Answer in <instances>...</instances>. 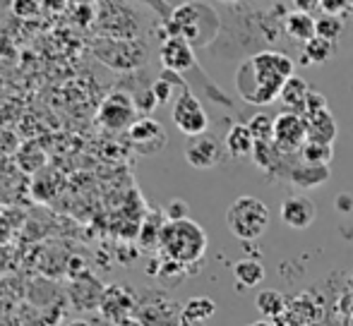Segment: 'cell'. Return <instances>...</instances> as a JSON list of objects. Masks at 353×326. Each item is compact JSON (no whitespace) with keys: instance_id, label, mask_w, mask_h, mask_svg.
<instances>
[{"instance_id":"6da1fadb","label":"cell","mask_w":353,"mask_h":326,"mask_svg":"<svg viewBox=\"0 0 353 326\" xmlns=\"http://www.w3.org/2000/svg\"><path fill=\"white\" fill-rule=\"evenodd\" d=\"M296 75V63L279 51H260L236 72V89L243 101L265 106L281 96V89Z\"/></svg>"},{"instance_id":"7a4b0ae2","label":"cell","mask_w":353,"mask_h":326,"mask_svg":"<svg viewBox=\"0 0 353 326\" xmlns=\"http://www.w3.org/2000/svg\"><path fill=\"white\" fill-rule=\"evenodd\" d=\"M166 39L181 36L195 46H207L219 32V17L210 5L202 3H183L168 12V19L163 24Z\"/></svg>"},{"instance_id":"3957f363","label":"cell","mask_w":353,"mask_h":326,"mask_svg":"<svg viewBox=\"0 0 353 326\" xmlns=\"http://www.w3.org/2000/svg\"><path fill=\"white\" fill-rule=\"evenodd\" d=\"M207 233L200 224H195L192 219L185 221H166L161 230V243H159V252L168 259H173L176 264L190 269L192 264L202 261L207 252Z\"/></svg>"},{"instance_id":"277c9868","label":"cell","mask_w":353,"mask_h":326,"mask_svg":"<svg viewBox=\"0 0 353 326\" xmlns=\"http://www.w3.org/2000/svg\"><path fill=\"white\" fill-rule=\"evenodd\" d=\"M226 226L231 230V235H236L243 243L260 240L265 235V230L270 228V209L257 197L243 195L228 206Z\"/></svg>"},{"instance_id":"5b68a950","label":"cell","mask_w":353,"mask_h":326,"mask_svg":"<svg viewBox=\"0 0 353 326\" xmlns=\"http://www.w3.org/2000/svg\"><path fill=\"white\" fill-rule=\"evenodd\" d=\"M94 56L111 70H135L147 61V48L137 39H99L94 43Z\"/></svg>"},{"instance_id":"8992f818","label":"cell","mask_w":353,"mask_h":326,"mask_svg":"<svg viewBox=\"0 0 353 326\" xmlns=\"http://www.w3.org/2000/svg\"><path fill=\"white\" fill-rule=\"evenodd\" d=\"M171 118L176 122V127L183 132L185 137H202L207 135V127H210V118L207 111L202 106V101L190 91V87L181 89L178 98L173 101L171 108Z\"/></svg>"},{"instance_id":"52a82bcc","label":"cell","mask_w":353,"mask_h":326,"mask_svg":"<svg viewBox=\"0 0 353 326\" xmlns=\"http://www.w3.org/2000/svg\"><path fill=\"white\" fill-rule=\"evenodd\" d=\"M97 120L101 127L111 132H123L130 130L137 120H140V111H137V103L130 94L125 91H111L101 101L97 113Z\"/></svg>"},{"instance_id":"ba28073f","label":"cell","mask_w":353,"mask_h":326,"mask_svg":"<svg viewBox=\"0 0 353 326\" xmlns=\"http://www.w3.org/2000/svg\"><path fill=\"white\" fill-rule=\"evenodd\" d=\"M307 142V122L293 111H283L274 118V144L283 154H296Z\"/></svg>"},{"instance_id":"9c48e42d","label":"cell","mask_w":353,"mask_h":326,"mask_svg":"<svg viewBox=\"0 0 353 326\" xmlns=\"http://www.w3.org/2000/svg\"><path fill=\"white\" fill-rule=\"evenodd\" d=\"M128 140H130V146L140 156H152V154H159V151L166 146L168 135L159 120H154V118H149V116H142L140 120L128 130Z\"/></svg>"},{"instance_id":"30bf717a","label":"cell","mask_w":353,"mask_h":326,"mask_svg":"<svg viewBox=\"0 0 353 326\" xmlns=\"http://www.w3.org/2000/svg\"><path fill=\"white\" fill-rule=\"evenodd\" d=\"M135 309H137V300L130 288H125L121 283L106 285V290L101 295V305H99V312L103 314V319H111L116 324L121 319L132 317Z\"/></svg>"},{"instance_id":"8fae6325","label":"cell","mask_w":353,"mask_h":326,"mask_svg":"<svg viewBox=\"0 0 353 326\" xmlns=\"http://www.w3.org/2000/svg\"><path fill=\"white\" fill-rule=\"evenodd\" d=\"M159 58H161V65L166 72H188L195 67L197 58H195V48L181 36H171V39H163L161 48H159Z\"/></svg>"},{"instance_id":"7c38bea8","label":"cell","mask_w":353,"mask_h":326,"mask_svg":"<svg viewBox=\"0 0 353 326\" xmlns=\"http://www.w3.org/2000/svg\"><path fill=\"white\" fill-rule=\"evenodd\" d=\"M135 317L142 326H171L176 319V305L166 295L152 293L147 298L137 300Z\"/></svg>"},{"instance_id":"4fadbf2b","label":"cell","mask_w":353,"mask_h":326,"mask_svg":"<svg viewBox=\"0 0 353 326\" xmlns=\"http://www.w3.org/2000/svg\"><path fill=\"white\" fill-rule=\"evenodd\" d=\"M281 221L293 230H305L315 224L317 219V206L310 197L305 195H291L281 202V209H279Z\"/></svg>"},{"instance_id":"5bb4252c","label":"cell","mask_w":353,"mask_h":326,"mask_svg":"<svg viewBox=\"0 0 353 326\" xmlns=\"http://www.w3.org/2000/svg\"><path fill=\"white\" fill-rule=\"evenodd\" d=\"M221 156H223V146L210 135L192 137L185 144V161L192 168H197V171H210V168L219 166Z\"/></svg>"},{"instance_id":"9a60e30c","label":"cell","mask_w":353,"mask_h":326,"mask_svg":"<svg viewBox=\"0 0 353 326\" xmlns=\"http://www.w3.org/2000/svg\"><path fill=\"white\" fill-rule=\"evenodd\" d=\"M103 290H106V285H103L101 281H97L92 274L82 271V274H74L70 300L74 303V307H79V309L99 307V305H101Z\"/></svg>"},{"instance_id":"2e32d148","label":"cell","mask_w":353,"mask_h":326,"mask_svg":"<svg viewBox=\"0 0 353 326\" xmlns=\"http://www.w3.org/2000/svg\"><path fill=\"white\" fill-rule=\"evenodd\" d=\"M255 137L250 135L245 122H236V125L228 130L226 140H223V149L233 156V159H252L255 154Z\"/></svg>"},{"instance_id":"e0dca14e","label":"cell","mask_w":353,"mask_h":326,"mask_svg":"<svg viewBox=\"0 0 353 326\" xmlns=\"http://www.w3.org/2000/svg\"><path fill=\"white\" fill-rule=\"evenodd\" d=\"M305 122H307V142L334 146V140H336V135H339V125H336L332 111L305 118Z\"/></svg>"},{"instance_id":"ac0fdd59","label":"cell","mask_w":353,"mask_h":326,"mask_svg":"<svg viewBox=\"0 0 353 326\" xmlns=\"http://www.w3.org/2000/svg\"><path fill=\"white\" fill-rule=\"evenodd\" d=\"M288 180L301 190H312L330 180V166H310V163H296L288 171Z\"/></svg>"},{"instance_id":"d6986e66","label":"cell","mask_w":353,"mask_h":326,"mask_svg":"<svg viewBox=\"0 0 353 326\" xmlns=\"http://www.w3.org/2000/svg\"><path fill=\"white\" fill-rule=\"evenodd\" d=\"M283 29H286L288 36L296 39V41H301L303 46H305L307 41H312V39L317 36V19L307 12L293 10V12L286 14V19H283Z\"/></svg>"},{"instance_id":"ffe728a7","label":"cell","mask_w":353,"mask_h":326,"mask_svg":"<svg viewBox=\"0 0 353 326\" xmlns=\"http://www.w3.org/2000/svg\"><path fill=\"white\" fill-rule=\"evenodd\" d=\"M310 84H307L303 77H298V75H293L291 80H288L286 84H283V89H281V101L286 103L288 108H291L293 113H298V116H303L305 113V101H307V96H310Z\"/></svg>"},{"instance_id":"44dd1931","label":"cell","mask_w":353,"mask_h":326,"mask_svg":"<svg viewBox=\"0 0 353 326\" xmlns=\"http://www.w3.org/2000/svg\"><path fill=\"white\" fill-rule=\"evenodd\" d=\"M233 279H236L238 290L255 288L265 281V266L257 259H241L233 264Z\"/></svg>"},{"instance_id":"7402d4cb","label":"cell","mask_w":353,"mask_h":326,"mask_svg":"<svg viewBox=\"0 0 353 326\" xmlns=\"http://www.w3.org/2000/svg\"><path fill=\"white\" fill-rule=\"evenodd\" d=\"M214 312H216V303L212 298H205V295H197V298H190L183 305L181 317L188 326H197L207 322V319H212Z\"/></svg>"},{"instance_id":"603a6c76","label":"cell","mask_w":353,"mask_h":326,"mask_svg":"<svg viewBox=\"0 0 353 326\" xmlns=\"http://www.w3.org/2000/svg\"><path fill=\"white\" fill-rule=\"evenodd\" d=\"M163 226H166V216L163 214H147V219L140 226V233H137L140 247H144V250H159Z\"/></svg>"},{"instance_id":"cb8c5ba5","label":"cell","mask_w":353,"mask_h":326,"mask_svg":"<svg viewBox=\"0 0 353 326\" xmlns=\"http://www.w3.org/2000/svg\"><path fill=\"white\" fill-rule=\"evenodd\" d=\"M332 56H334V43L315 36L312 41H307L305 46H303L301 63L303 65H325Z\"/></svg>"},{"instance_id":"d4e9b609","label":"cell","mask_w":353,"mask_h":326,"mask_svg":"<svg viewBox=\"0 0 353 326\" xmlns=\"http://www.w3.org/2000/svg\"><path fill=\"white\" fill-rule=\"evenodd\" d=\"M255 307L260 309L265 319H276L286 312V298L279 290H262V293H257Z\"/></svg>"},{"instance_id":"484cf974","label":"cell","mask_w":353,"mask_h":326,"mask_svg":"<svg viewBox=\"0 0 353 326\" xmlns=\"http://www.w3.org/2000/svg\"><path fill=\"white\" fill-rule=\"evenodd\" d=\"M14 159H17L19 171H24L27 175H37V173L46 166V154H43L37 144L19 146V151H17V156H14Z\"/></svg>"},{"instance_id":"4316f807","label":"cell","mask_w":353,"mask_h":326,"mask_svg":"<svg viewBox=\"0 0 353 326\" xmlns=\"http://www.w3.org/2000/svg\"><path fill=\"white\" fill-rule=\"evenodd\" d=\"M283 151H279V146L274 142H260L255 146V154H252V161L262 168V171H279L281 161H283Z\"/></svg>"},{"instance_id":"83f0119b","label":"cell","mask_w":353,"mask_h":326,"mask_svg":"<svg viewBox=\"0 0 353 326\" xmlns=\"http://www.w3.org/2000/svg\"><path fill=\"white\" fill-rule=\"evenodd\" d=\"M298 154H301L303 163H310V166H330L332 159H334V146L317 144V142H305Z\"/></svg>"},{"instance_id":"f1b7e54d","label":"cell","mask_w":353,"mask_h":326,"mask_svg":"<svg viewBox=\"0 0 353 326\" xmlns=\"http://www.w3.org/2000/svg\"><path fill=\"white\" fill-rule=\"evenodd\" d=\"M245 125H248V130H250V135L255 137L257 144H260V142H274V118L265 116V113H257Z\"/></svg>"},{"instance_id":"f546056e","label":"cell","mask_w":353,"mask_h":326,"mask_svg":"<svg viewBox=\"0 0 353 326\" xmlns=\"http://www.w3.org/2000/svg\"><path fill=\"white\" fill-rule=\"evenodd\" d=\"M341 32H344V22H341L339 17L322 14V17L317 19V36L325 39V41L336 43V41H339V36H341Z\"/></svg>"},{"instance_id":"4dcf8cb0","label":"cell","mask_w":353,"mask_h":326,"mask_svg":"<svg viewBox=\"0 0 353 326\" xmlns=\"http://www.w3.org/2000/svg\"><path fill=\"white\" fill-rule=\"evenodd\" d=\"M173 80H176V72H166V70H163V75L152 84V91H154V96H157V103H159V106H161V103H168V101H171L176 84H183L181 80H178V82H173Z\"/></svg>"},{"instance_id":"1f68e13d","label":"cell","mask_w":353,"mask_h":326,"mask_svg":"<svg viewBox=\"0 0 353 326\" xmlns=\"http://www.w3.org/2000/svg\"><path fill=\"white\" fill-rule=\"evenodd\" d=\"M163 216H166V221H185V219H190V206H188L185 199L176 197V199H171L166 204Z\"/></svg>"},{"instance_id":"d6a6232c","label":"cell","mask_w":353,"mask_h":326,"mask_svg":"<svg viewBox=\"0 0 353 326\" xmlns=\"http://www.w3.org/2000/svg\"><path fill=\"white\" fill-rule=\"evenodd\" d=\"M325 111H330L327 98L322 96L320 91H310V96H307V101H305V113H303V118L317 116V113H325Z\"/></svg>"},{"instance_id":"836d02e7","label":"cell","mask_w":353,"mask_h":326,"mask_svg":"<svg viewBox=\"0 0 353 326\" xmlns=\"http://www.w3.org/2000/svg\"><path fill=\"white\" fill-rule=\"evenodd\" d=\"M320 10L325 14H332V17H339L346 12H351V3L349 0H320Z\"/></svg>"},{"instance_id":"e575fe53","label":"cell","mask_w":353,"mask_h":326,"mask_svg":"<svg viewBox=\"0 0 353 326\" xmlns=\"http://www.w3.org/2000/svg\"><path fill=\"white\" fill-rule=\"evenodd\" d=\"M334 209L341 216H351L353 214V195L351 192H339L334 199Z\"/></svg>"},{"instance_id":"d590c367","label":"cell","mask_w":353,"mask_h":326,"mask_svg":"<svg viewBox=\"0 0 353 326\" xmlns=\"http://www.w3.org/2000/svg\"><path fill=\"white\" fill-rule=\"evenodd\" d=\"M113 326H142L140 319L137 317H128V319H121V322H116Z\"/></svg>"},{"instance_id":"8d00e7d4","label":"cell","mask_w":353,"mask_h":326,"mask_svg":"<svg viewBox=\"0 0 353 326\" xmlns=\"http://www.w3.org/2000/svg\"><path fill=\"white\" fill-rule=\"evenodd\" d=\"M245 326H272L267 319H262V322H252V324H245Z\"/></svg>"}]
</instances>
